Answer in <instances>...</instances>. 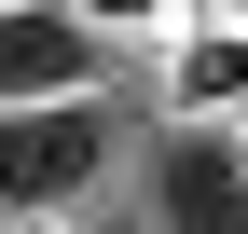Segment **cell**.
<instances>
[{
	"mask_svg": "<svg viewBox=\"0 0 248 234\" xmlns=\"http://www.w3.org/2000/svg\"><path fill=\"white\" fill-rule=\"evenodd\" d=\"M97 165H110V124H97V97H55V110H0V220H55V207H83L97 193Z\"/></svg>",
	"mask_w": 248,
	"mask_h": 234,
	"instance_id": "6da1fadb",
	"label": "cell"
},
{
	"mask_svg": "<svg viewBox=\"0 0 248 234\" xmlns=\"http://www.w3.org/2000/svg\"><path fill=\"white\" fill-rule=\"evenodd\" d=\"M152 234H248V138L234 124L152 138Z\"/></svg>",
	"mask_w": 248,
	"mask_h": 234,
	"instance_id": "7a4b0ae2",
	"label": "cell"
},
{
	"mask_svg": "<svg viewBox=\"0 0 248 234\" xmlns=\"http://www.w3.org/2000/svg\"><path fill=\"white\" fill-rule=\"evenodd\" d=\"M110 42L69 14V0H14L0 14V110H55V97H97Z\"/></svg>",
	"mask_w": 248,
	"mask_h": 234,
	"instance_id": "3957f363",
	"label": "cell"
},
{
	"mask_svg": "<svg viewBox=\"0 0 248 234\" xmlns=\"http://www.w3.org/2000/svg\"><path fill=\"white\" fill-rule=\"evenodd\" d=\"M166 124H248V28L193 14L166 42Z\"/></svg>",
	"mask_w": 248,
	"mask_h": 234,
	"instance_id": "277c9868",
	"label": "cell"
},
{
	"mask_svg": "<svg viewBox=\"0 0 248 234\" xmlns=\"http://www.w3.org/2000/svg\"><path fill=\"white\" fill-rule=\"evenodd\" d=\"M69 14H83V28H97V42H138V28H166V14H179V0H69Z\"/></svg>",
	"mask_w": 248,
	"mask_h": 234,
	"instance_id": "5b68a950",
	"label": "cell"
},
{
	"mask_svg": "<svg viewBox=\"0 0 248 234\" xmlns=\"http://www.w3.org/2000/svg\"><path fill=\"white\" fill-rule=\"evenodd\" d=\"M234 28H248V0H234Z\"/></svg>",
	"mask_w": 248,
	"mask_h": 234,
	"instance_id": "8992f818",
	"label": "cell"
},
{
	"mask_svg": "<svg viewBox=\"0 0 248 234\" xmlns=\"http://www.w3.org/2000/svg\"><path fill=\"white\" fill-rule=\"evenodd\" d=\"M28 234H55V220H28Z\"/></svg>",
	"mask_w": 248,
	"mask_h": 234,
	"instance_id": "52a82bcc",
	"label": "cell"
},
{
	"mask_svg": "<svg viewBox=\"0 0 248 234\" xmlns=\"http://www.w3.org/2000/svg\"><path fill=\"white\" fill-rule=\"evenodd\" d=\"M0 14H14V0H0Z\"/></svg>",
	"mask_w": 248,
	"mask_h": 234,
	"instance_id": "ba28073f",
	"label": "cell"
},
{
	"mask_svg": "<svg viewBox=\"0 0 248 234\" xmlns=\"http://www.w3.org/2000/svg\"><path fill=\"white\" fill-rule=\"evenodd\" d=\"M234 138H248V124H234Z\"/></svg>",
	"mask_w": 248,
	"mask_h": 234,
	"instance_id": "9c48e42d",
	"label": "cell"
}]
</instances>
